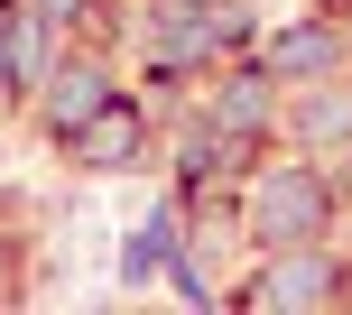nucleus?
Instances as JSON below:
<instances>
[{
  "label": "nucleus",
  "instance_id": "3",
  "mask_svg": "<svg viewBox=\"0 0 352 315\" xmlns=\"http://www.w3.org/2000/svg\"><path fill=\"white\" fill-rule=\"evenodd\" d=\"M260 297L269 306H278V297H334V269H324V260H287V269H269Z\"/></svg>",
  "mask_w": 352,
  "mask_h": 315
},
{
  "label": "nucleus",
  "instance_id": "4",
  "mask_svg": "<svg viewBox=\"0 0 352 315\" xmlns=\"http://www.w3.org/2000/svg\"><path fill=\"white\" fill-rule=\"evenodd\" d=\"M56 130H84L93 121V111H102V74H65V84H56Z\"/></svg>",
  "mask_w": 352,
  "mask_h": 315
},
{
  "label": "nucleus",
  "instance_id": "2",
  "mask_svg": "<svg viewBox=\"0 0 352 315\" xmlns=\"http://www.w3.org/2000/svg\"><path fill=\"white\" fill-rule=\"evenodd\" d=\"M65 140H74V149H84V158H121L130 140H140V121H130V111H121V102H102V111H93V121H84V130H65Z\"/></svg>",
  "mask_w": 352,
  "mask_h": 315
},
{
  "label": "nucleus",
  "instance_id": "1",
  "mask_svg": "<svg viewBox=\"0 0 352 315\" xmlns=\"http://www.w3.org/2000/svg\"><path fill=\"white\" fill-rule=\"evenodd\" d=\"M316 223H324L316 176H269V186H260V232H269V241H306Z\"/></svg>",
  "mask_w": 352,
  "mask_h": 315
},
{
  "label": "nucleus",
  "instance_id": "5",
  "mask_svg": "<svg viewBox=\"0 0 352 315\" xmlns=\"http://www.w3.org/2000/svg\"><path fill=\"white\" fill-rule=\"evenodd\" d=\"M324 56H334V37H324V28H297V37H278V65H287V74L324 65Z\"/></svg>",
  "mask_w": 352,
  "mask_h": 315
}]
</instances>
